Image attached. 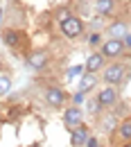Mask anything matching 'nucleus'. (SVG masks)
<instances>
[{"mask_svg":"<svg viewBox=\"0 0 131 147\" xmlns=\"http://www.w3.org/2000/svg\"><path fill=\"white\" fill-rule=\"evenodd\" d=\"M61 30H63V34L68 38H75L81 34V30H84V25H81V20L75 18V16H66V18L61 20Z\"/></svg>","mask_w":131,"mask_h":147,"instance_id":"nucleus-1","label":"nucleus"},{"mask_svg":"<svg viewBox=\"0 0 131 147\" xmlns=\"http://www.w3.org/2000/svg\"><path fill=\"white\" fill-rule=\"evenodd\" d=\"M127 73V68L122 66V63H113L106 68V73H104V82L106 84H118V82H122V77Z\"/></svg>","mask_w":131,"mask_h":147,"instance_id":"nucleus-2","label":"nucleus"},{"mask_svg":"<svg viewBox=\"0 0 131 147\" xmlns=\"http://www.w3.org/2000/svg\"><path fill=\"white\" fill-rule=\"evenodd\" d=\"M122 50H124V43L118 41V38H111V41H106V43L102 45V55L104 57H118Z\"/></svg>","mask_w":131,"mask_h":147,"instance_id":"nucleus-3","label":"nucleus"},{"mask_svg":"<svg viewBox=\"0 0 131 147\" xmlns=\"http://www.w3.org/2000/svg\"><path fill=\"white\" fill-rule=\"evenodd\" d=\"M45 100H48L52 107H61L63 100H66V95H63L61 88H48V91H45Z\"/></svg>","mask_w":131,"mask_h":147,"instance_id":"nucleus-4","label":"nucleus"},{"mask_svg":"<svg viewBox=\"0 0 131 147\" xmlns=\"http://www.w3.org/2000/svg\"><path fill=\"white\" fill-rule=\"evenodd\" d=\"M115 100H118V93L113 91L111 86H109V88H104V91H99V95H97L99 107H109V104H113Z\"/></svg>","mask_w":131,"mask_h":147,"instance_id":"nucleus-5","label":"nucleus"},{"mask_svg":"<svg viewBox=\"0 0 131 147\" xmlns=\"http://www.w3.org/2000/svg\"><path fill=\"white\" fill-rule=\"evenodd\" d=\"M104 66V55L102 52H95V55L88 57V61H86V70L88 73H95V70H99Z\"/></svg>","mask_w":131,"mask_h":147,"instance_id":"nucleus-6","label":"nucleus"},{"mask_svg":"<svg viewBox=\"0 0 131 147\" xmlns=\"http://www.w3.org/2000/svg\"><path fill=\"white\" fill-rule=\"evenodd\" d=\"M86 140H88V129L77 125V127L73 129V145H84Z\"/></svg>","mask_w":131,"mask_h":147,"instance_id":"nucleus-7","label":"nucleus"},{"mask_svg":"<svg viewBox=\"0 0 131 147\" xmlns=\"http://www.w3.org/2000/svg\"><path fill=\"white\" fill-rule=\"evenodd\" d=\"M109 34H111L113 38H124L127 36V23H122V20H118V23H113L111 27H109Z\"/></svg>","mask_w":131,"mask_h":147,"instance_id":"nucleus-8","label":"nucleus"},{"mask_svg":"<svg viewBox=\"0 0 131 147\" xmlns=\"http://www.w3.org/2000/svg\"><path fill=\"white\" fill-rule=\"evenodd\" d=\"M63 118H66V125H70V127H77V125L81 122V113H79V109H68Z\"/></svg>","mask_w":131,"mask_h":147,"instance_id":"nucleus-9","label":"nucleus"},{"mask_svg":"<svg viewBox=\"0 0 131 147\" xmlns=\"http://www.w3.org/2000/svg\"><path fill=\"white\" fill-rule=\"evenodd\" d=\"M95 82H97V79H95V75H93V73L84 75V79H81V88H79V91L86 93L88 88H93V86H95Z\"/></svg>","mask_w":131,"mask_h":147,"instance_id":"nucleus-10","label":"nucleus"},{"mask_svg":"<svg viewBox=\"0 0 131 147\" xmlns=\"http://www.w3.org/2000/svg\"><path fill=\"white\" fill-rule=\"evenodd\" d=\"M30 66H32V68H43V66H45V55H43V52L32 55L30 57Z\"/></svg>","mask_w":131,"mask_h":147,"instance_id":"nucleus-11","label":"nucleus"},{"mask_svg":"<svg viewBox=\"0 0 131 147\" xmlns=\"http://www.w3.org/2000/svg\"><path fill=\"white\" fill-rule=\"evenodd\" d=\"M97 11L99 14H111L113 11V0H97Z\"/></svg>","mask_w":131,"mask_h":147,"instance_id":"nucleus-12","label":"nucleus"},{"mask_svg":"<svg viewBox=\"0 0 131 147\" xmlns=\"http://www.w3.org/2000/svg\"><path fill=\"white\" fill-rule=\"evenodd\" d=\"M9 88H11V79L7 75H0V95L9 93Z\"/></svg>","mask_w":131,"mask_h":147,"instance_id":"nucleus-13","label":"nucleus"},{"mask_svg":"<svg viewBox=\"0 0 131 147\" xmlns=\"http://www.w3.org/2000/svg\"><path fill=\"white\" fill-rule=\"evenodd\" d=\"M120 136H122L124 140H131V120H127V122L120 125Z\"/></svg>","mask_w":131,"mask_h":147,"instance_id":"nucleus-14","label":"nucleus"},{"mask_svg":"<svg viewBox=\"0 0 131 147\" xmlns=\"http://www.w3.org/2000/svg\"><path fill=\"white\" fill-rule=\"evenodd\" d=\"M5 43H7V45H16V43H18V34H16L14 30L5 32Z\"/></svg>","mask_w":131,"mask_h":147,"instance_id":"nucleus-15","label":"nucleus"},{"mask_svg":"<svg viewBox=\"0 0 131 147\" xmlns=\"http://www.w3.org/2000/svg\"><path fill=\"white\" fill-rule=\"evenodd\" d=\"M102 127H104V131H111V129L115 127V120H113V118H109V120H104V122H102Z\"/></svg>","mask_w":131,"mask_h":147,"instance_id":"nucleus-16","label":"nucleus"},{"mask_svg":"<svg viewBox=\"0 0 131 147\" xmlns=\"http://www.w3.org/2000/svg\"><path fill=\"white\" fill-rule=\"evenodd\" d=\"M81 70H84V68H81V66H73V68H70V70H68V77H70V79H73V77H75V75H79V73H81Z\"/></svg>","mask_w":131,"mask_h":147,"instance_id":"nucleus-17","label":"nucleus"},{"mask_svg":"<svg viewBox=\"0 0 131 147\" xmlns=\"http://www.w3.org/2000/svg\"><path fill=\"white\" fill-rule=\"evenodd\" d=\"M97 107H99V102H88V109H91V111H95Z\"/></svg>","mask_w":131,"mask_h":147,"instance_id":"nucleus-18","label":"nucleus"},{"mask_svg":"<svg viewBox=\"0 0 131 147\" xmlns=\"http://www.w3.org/2000/svg\"><path fill=\"white\" fill-rule=\"evenodd\" d=\"M86 145H88V147H97V140H95V138H91V140H86Z\"/></svg>","mask_w":131,"mask_h":147,"instance_id":"nucleus-19","label":"nucleus"},{"mask_svg":"<svg viewBox=\"0 0 131 147\" xmlns=\"http://www.w3.org/2000/svg\"><path fill=\"white\" fill-rule=\"evenodd\" d=\"M81 100H84V93L79 91V93H77V95H75V102H81Z\"/></svg>","mask_w":131,"mask_h":147,"instance_id":"nucleus-20","label":"nucleus"},{"mask_svg":"<svg viewBox=\"0 0 131 147\" xmlns=\"http://www.w3.org/2000/svg\"><path fill=\"white\" fill-rule=\"evenodd\" d=\"M91 43H99V34H93V36H91Z\"/></svg>","mask_w":131,"mask_h":147,"instance_id":"nucleus-21","label":"nucleus"},{"mask_svg":"<svg viewBox=\"0 0 131 147\" xmlns=\"http://www.w3.org/2000/svg\"><path fill=\"white\" fill-rule=\"evenodd\" d=\"M127 48H131V36H129V38H127Z\"/></svg>","mask_w":131,"mask_h":147,"instance_id":"nucleus-22","label":"nucleus"},{"mask_svg":"<svg viewBox=\"0 0 131 147\" xmlns=\"http://www.w3.org/2000/svg\"><path fill=\"white\" fill-rule=\"evenodd\" d=\"M127 147H131V145H127Z\"/></svg>","mask_w":131,"mask_h":147,"instance_id":"nucleus-23","label":"nucleus"}]
</instances>
